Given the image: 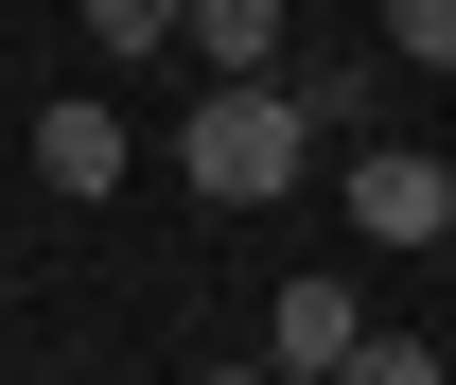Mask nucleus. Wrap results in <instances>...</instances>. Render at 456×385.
<instances>
[{
    "instance_id": "nucleus-1",
    "label": "nucleus",
    "mask_w": 456,
    "mask_h": 385,
    "mask_svg": "<svg viewBox=\"0 0 456 385\" xmlns=\"http://www.w3.org/2000/svg\"><path fill=\"white\" fill-rule=\"evenodd\" d=\"M298 158H316V123H298L281 70H211V88H193V123H175V175H193L211 211H281Z\"/></svg>"
},
{
    "instance_id": "nucleus-2",
    "label": "nucleus",
    "mask_w": 456,
    "mask_h": 385,
    "mask_svg": "<svg viewBox=\"0 0 456 385\" xmlns=\"http://www.w3.org/2000/svg\"><path fill=\"white\" fill-rule=\"evenodd\" d=\"M334 193H351V228H369V245H439V228H456V175L421 158V140H351Z\"/></svg>"
},
{
    "instance_id": "nucleus-3",
    "label": "nucleus",
    "mask_w": 456,
    "mask_h": 385,
    "mask_svg": "<svg viewBox=\"0 0 456 385\" xmlns=\"http://www.w3.org/2000/svg\"><path fill=\"white\" fill-rule=\"evenodd\" d=\"M351 333H369L351 280H281V298H264V368L281 385H351Z\"/></svg>"
},
{
    "instance_id": "nucleus-4",
    "label": "nucleus",
    "mask_w": 456,
    "mask_h": 385,
    "mask_svg": "<svg viewBox=\"0 0 456 385\" xmlns=\"http://www.w3.org/2000/svg\"><path fill=\"white\" fill-rule=\"evenodd\" d=\"M281 88H298V123H316V140H369V106H387V53H334V36H281Z\"/></svg>"
},
{
    "instance_id": "nucleus-5",
    "label": "nucleus",
    "mask_w": 456,
    "mask_h": 385,
    "mask_svg": "<svg viewBox=\"0 0 456 385\" xmlns=\"http://www.w3.org/2000/svg\"><path fill=\"white\" fill-rule=\"evenodd\" d=\"M36 175H53V193H123V106H88V88L36 106Z\"/></svg>"
},
{
    "instance_id": "nucleus-6",
    "label": "nucleus",
    "mask_w": 456,
    "mask_h": 385,
    "mask_svg": "<svg viewBox=\"0 0 456 385\" xmlns=\"http://www.w3.org/2000/svg\"><path fill=\"white\" fill-rule=\"evenodd\" d=\"M281 36H298L281 0H175V53L193 70H281Z\"/></svg>"
},
{
    "instance_id": "nucleus-7",
    "label": "nucleus",
    "mask_w": 456,
    "mask_h": 385,
    "mask_svg": "<svg viewBox=\"0 0 456 385\" xmlns=\"http://www.w3.org/2000/svg\"><path fill=\"white\" fill-rule=\"evenodd\" d=\"M387 53L403 70H456V0H387Z\"/></svg>"
},
{
    "instance_id": "nucleus-8",
    "label": "nucleus",
    "mask_w": 456,
    "mask_h": 385,
    "mask_svg": "<svg viewBox=\"0 0 456 385\" xmlns=\"http://www.w3.org/2000/svg\"><path fill=\"white\" fill-rule=\"evenodd\" d=\"M88 36L106 53H175V0H88Z\"/></svg>"
},
{
    "instance_id": "nucleus-9",
    "label": "nucleus",
    "mask_w": 456,
    "mask_h": 385,
    "mask_svg": "<svg viewBox=\"0 0 456 385\" xmlns=\"http://www.w3.org/2000/svg\"><path fill=\"white\" fill-rule=\"evenodd\" d=\"M281 18H316V0H281Z\"/></svg>"
},
{
    "instance_id": "nucleus-10",
    "label": "nucleus",
    "mask_w": 456,
    "mask_h": 385,
    "mask_svg": "<svg viewBox=\"0 0 456 385\" xmlns=\"http://www.w3.org/2000/svg\"><path fill=\"white\" fill-rule=\"evenodd\" d=\"M439 175H456V158H439Z\"/></svg>"
}]
</instances>
